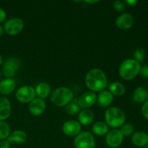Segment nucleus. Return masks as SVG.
<instances>
[{
    "mask_svg": "<svg viewBox=\"0 0 148 148\" xmlns=\"http://www.w3.org/2000/svg\"><path fill=\"white\" fill-rule=\"evenodd\" d=\"M85 85L92 92H101L108 86V79L102 69L93 68L87 73Z\"/></svg>",
    "mask_w": 148,
    "mask_h": 148,
    "instance_id": "obj_1",
    "label": "nucleus"
},
{
    "mask_svg": "<svg viewBox=\"0 0 148 148\" xmlns=\"http://www.w3.org/2000/svg\"><path fill=\"white\" fill-rule=\"evenodd\" d=\"M141 65L134 59H127L121 64L119 69L120 77L124 80H131L140 74Z\"/></svg>",
    "mask_w": 148,
    "mask_h": 148,
    "instance_id": "obj_2",
    "label": "nucleus"
},
{
    "mask_svg": "<svg viewBox=\"0 0 148 148\" xmlns=\"http://www.w3.org/2000/svg\"><path fill=\"white\" fill-rule=\"evenodd\" d=\"M74 93L72 90L66 87H60L51 93V101L59 107L66 106L72 101Z\"/></svg>",
    "mask_w": 148,
    "mask_h": 148,
    "instance_id": "obj_3",
    "label": "nucleus"
},
{
    "mask_svg": "<svg viewBox=\"0 0 148 148\" xmlns=\"http://www.w3.org/2000/svg\"><path fill=\"white\" fill-rule=\"evenodd\" d=\"M106 123L108 127L117 129L125 123V113L117 107H110L105 112Z\"/></svg>",
    "mask_w": 148,
    "mask_h": 148,
    "instance_id": "obj_4",
    "label": "nucleus"
},
{
    "mask_svg": "<svg viewBox=\"0 0 148 148\" xmlns=\"http://www.w3.org/2000/svg\"><path fill=\"white\" fill-rule=\"evenodd\" d=\"M74 145L76 148H95V141L91 133L89 132H82L76 136Z\"/></svg>",
    "mask_w": 148,
    "mask_h": 148,
    "instance_id": "obj_5",
    "label": "nucleus"
},
{
    "mask_svg": "<svg viewBox=\"0 0 148 148\" xmlns=\"http://www.w3.org/2000/svg\"><path fill=\"white\" fill-rule=\"evenodd\" d=\"M36 90L30 85H24L18 88L16 92L15 97L18 101L23 103H30L36 98Z\"/></svg>",
    "mask_w": 148,
    "mask_h": 148,
    "instance_id": "obj_6",
    "label": "nucleus"
},
{
    "mask_svg": "<svg viewBox=\"0 0 148 148\" xmlns=\"http://www.w3.org/2000/svg\"><path fill=\"white\" fill-rule=\"evenodd\" d=\"M24 22L19 17H12L9 19L4 23V30L10 36H16L23 30Z\"/></svg>",
    "mask_w": 148,
    "mask_h": 148,
    "instance_id": "obj_7",
    "label": "nucleus"
},
{
    "mask_svg": "<svg viewBox=\"0 0 148 148\" xmlns=\"http://www.w3.org/2000/svg\"><path fill=\"white\" fill-rule=\"evenodd\" d=\"M124 136L119 130L114 129L108 132L106 137V143L108 147L111 148L119 147L123 143Z\"/></svg>",
    "mask_w": 148,
    "mask_h": 148,
    "instance_id": "obj_8",
    "label": "nucleus"
},
{
    "mask_svg": "<svg viewBox=\"0 0 148 148\" xmlns=\"http://www.w3.org/2000/svg\"><path fill=\"white\" fill-rule=\"evenodd\" d=\"M97 101V95L92 91L84 92L78 99V106L82 109H88L95 103Z\"/></svg>",
    "mask_w": 148,
    "mask_h": 148,
    "instance_id": "obj_9",
    "label": "nucleus"
},
{
    "mask_svg": "<svg viewBox=\"0 0 148 148\" xmlns=\"http://www.w3.org/2000/svg\"><path fill=\"white\" fill-rule=\"evenodd\" d=\"M62 131L69 137H76L81 132V124L75 120H69L63 124Z\"/></svg>",
    "mask_w": 148,
    "mask_h": 148,
    "instance_id": "obj_10",
    "label": "nucleus"
},
{
    "mask_svg": "<svg viewBox=\"0 0 148 148\" xmlns=\"http://www.w3.org/2000/svg\"><path fill=\"white\" fill-rule=\"evenodd\" d=\"M20 61L16 58H10L7 59L3 66V74L7 78H11L15 74L20 66Z\"/></svg>",
    "mask_w": 148,
    "mask_h": 148,
    "instance_id": "obj_11",
    "label": "nucleus"
},
{
    "mask_svg": "<svg viewBox=\"0 0 148 148\" xmlns=\"http://www.w3.org/2000/svg\"><path fill=\"white\" fill-rule=\"evenodd\" d=\"M133 24H134V18L130 13H122L116 20V25L120 30H128L132 27Z\"/></svg>",
    "mask_w": 148,
    "mask_h": 148,
    "instance_id": "obj_12",
    "label": "nucleus"
},
{
    "mask_svg": "<svg viewBox=\"0 0 148 148\" xmlns=\"http://www.w3.org/2000/svg\"><path fill=\"white\" fill-rule=\"evenodd\" d=\"M46 107V103L43 99L36 98L29 104V111L32 115L38 116L44 113Z\"/></svg>",
    "mask_w": 148,
    "mask_h": 148,
    "instance_id": "obj_13",
    "label": "nucleus"
},
{
    "mask_svg": "<svg viewBox=\"0 0 148 148\" xmlns=\"http://www.w3.org/2000/svg\"><path fill=\"white\" fill-rule=\"evenodd\" d=\"M11 103L8 98L0 97V121H4L10 116Z\"/></svg>",
    "mask_w": 148,
    "mask_h": 148,
    "instance_id": "obj_14",
    "label": "nucleus"
},
{
    "mask_svg": "<svg viewBox=\"0 0 148 148\" xmlns=\"http://www.w3.org/2000/svg\"><path fill=\"white\" fill-rule=\"evenodd\" d=\"M132 143L137 147H145L148 145V134L143 131L136 132L132 136Z\"/></svg>",
    "mask_w": 148,
    "mask_h": 148,
    "instance_id": "obj_15",
    "label": "nucleus"
},
{
    "mask_svg": "<svg viewBox=\"0 0 148 148\" xmlns=\"http://www.w3.org/2000/svg\"><path fill=\"white\" fill-rule=\"evenodd\" d=\"M97 101L100 106L108 107L114 101V95L109 92V90H103L100 92L97 96Z\"/></svg>",
    "mask_w": 148,
    "mask_h": 148,
    "instance_id": "obj_16",
    "label": "nucleus"
},
{
    "mask_svg": "<svg viewBox=\"0 0 148 148\" xmlns=\"http://www.w3.org/2000/svg\"><path fill=\"white\" fill-rule=\"evenodd\" d=\"M27 134L24 131L22 130H15L12 132L8 138L7 139V141L11 144V143H17V144H23L25 143L27 140Z\"/></svg>",
    "mask_w": 148,
    "mask_h": 148,
    "instance_id": "obj_17",
    "label": "nucleus"
},
{
    "mask_svg": "<svg viewBox=\"0 0 148 148\" xmlns=\"http://www.w3.org/2000/svg\"><path fill=\"white\" fill-rule=\"evenodd\" d=\"M94 120V114L89 109H83L78 114V122L84 126L90 125Z\"/></svg>",
    "mask_w": 148,
    "mask_h": 148,
    "instance_id": "obj_18",
    "label": "nucleus"
},
{
    "mask_svg": "<svg viewBox=\"0 0 148 148\" xmlns=\"http://www.w3.org/2000/svg\"><path fill=\"white\" fill-rule=\"evenodd\" d=\"M15 82L12 78H5L0 82V92L3 95H9L14 91Z\"/></svg>",
    "mask_w": 148,
    "mask_h": 148,
    "instance_id": "obj_19",
    "label": "nucleus"
},
{
    "mask_svg": "<svg viewBox=\"0 0 148 148\" xmlns=\"http://www.w3.org/2000/svg\"><path fill=\"white\" fill-rule=\"evenodd\" d=\"M132 98L137 103H144L147 100V90L143 87H138L133 92Z\"/></svg>",
    "mask_w": 148,
    "mask_h": 148,
    "instance_id": "obj_20",
    "label": "nucleus"
},
{
    "mask_svg": "<svg viewBox=\"0 0 148 148\" xmlns=\"http://www.w3.org/2000/svg\"><path fill=\"white\" fill-rule=\"evenodd\" d=\"M35 90H36V93L38 96V98L43 100L50 95L51 89V86L49 84L43 82L39 83L36 86Z\"/></svg>",
    "mask_w": 148,
    "mask_h": 148,
    "instance_id": "obj_21",
    "label": "nucleus"
},
{
    "mask_svg": "<svg viewBox=\"0 0 148 148\" xmlns=\"http://www.w3.org/2000/svg\"><path fill=\"white\" fill-rule=\"evenodd\" d=\"M92 132L98 136L106 135L107 133L109 132V127L106 123L103 121H97L92 126Z\"/></svg>",
    "mask_w": 148,
    "mask_h": 148,
    "instance_id": "obj_22",
    "label": "nucleus"
},
{
    "mask_svg": "<svg viewBox=\"0 0 148 148\" xmlns=\"http://www.w3.org/2000/svg\"><path fill=\"white\" fill-rule=\"evenodd\" d=\"M108 90L113 95L121 96L125 93V87L122 83L119 82H112L108 86Z\"/></svg>",
    "mask_w": 148,
    "mask_h": 148,
    "instance_id": "obj_23",
    "label": "nucleus"
},
{
    "mask_svg": "<svg viewBox=\"0 0 148 148\" xmlns=\"http://www.w3.org/2000/svg\"><path fill=\"white\" fill-rule=\"evenodd\" d=\"M10 134V127L4 121H0V141L5 140Z\"/></svg>",
    "mask_w": 148,
    "mask_h": 148,
    "instance_id": "obj_24",
    "label": "nucleus"
},
{
    "mask_svg": "<svg viewBox=\"0 0 148 148\" xmlns=\"http://www.w3.org/2000/svg\"><path fill=\"white\" fill-rule=\"evenodd\" d=\"M79 111H80V108L78 104L75 103H69L65 107V111L69 115H76V114H79Z\"/></svg>",
    "mask_w": 148,
    "mask_h": 148,
    "instance_id": "obj_25",
    "label": "nucleus"
},
{
    "mask_svg": "<svg viewBox=\"0 0 148 148\" xmlns=\"http://www.w3.org/2000/svg\"><path fill=\"white\" fill-rule=\"evenodd\" d=\"M146 56V52L142 48H138V49H135L133 53V57L135 61H137L139 63H141V62H144Z\"/></svg>",
    "mask_w": 148,
    "mask_h": 148,
    "instance_id": "obj_26",
    "label": "nucleus"
},
{
    "mask_svg": "<svg viewBox=\"0 0 148 148\" xmlns=\"http://www.w3.org/2000/svg\"><path fill=\"white\" fill-rule=\"evenodd\" d=\"M120 132H121V134H123V136H126V137H129V136L132 135L134 133V127L133 125H132L131 124H129V123H124L121 127H120Z\"/></svg>",
    "mask_w": 148,
    "mask_h": 148,
    "instance_id": "obj_27",
    "label": "nucleus"
},
{
    "mask_svg": "<svg viewBox=\"0 0 148 148\" xmlns=\"http://www.w3.org/2000/svg\"><path fill=\"white\" fill-rule=\"evenodd\" d=\"M113 7L119 12H122L125 10V4L122 1H114L113 2Z\"/></svg>",
    "mask_w": 148,
    "mask_h": 148,
    "instance_id": "obj_28",
    "label": "nucleus"
},
{
    "mask_svg": "<svg viewBox=\"0 0 148 148\" xmlns=\"http://www.w3.org/2000/svg\"><path fill=\"white\" fill-rule=\"evenodd\" d=\"M140 74L145 79H148V64H145L141 66Z\"/></svg>",
    "mask_w": 148,
    "mask_h": 148,
    "instance_id": "obj_29",
    "label": "nucleus"
},
{
    "mask_svg": "<svg viewBox=\"0 0 148 148\" xmlns=\"http://www.w3.org/2000/svg\"><path fill=\"white\" fill-rule=\"evenodd\" d=\"M142 114L144 116V118H145L146 119L148 120V100L145 101V102L143 103V106H142Z\"/></svg>",
    "mask_w": 148,
    "mask_h": 148,
    "instance_id": "obj_30",
    "label": "nucleus"
},
{
    "mask_svg": "<svg viewBox=\"0 0 148 148\" xmlns=\"http://www.w3.org/2000/svg\"><path fill=\"white\" fill-rule=\"evenodd\" d=\"M7 18V14L4 10L0 7V23H4Z\"/></svg>",
    "mask_w": 148,
    "mask_h": 148,
    "instance_id": "obj_31",
    "label": "nucleus"
},
{
    "mask_svg": "<svg viewBox=\"0 0 148 148\" xmlns=\"http://www.w3.org/2000/svg\"><path fill=\"white\" fill-rule=\"evenodd\" d=\"M0 148H10V143L5 140H1L0 141Z\"/></svg>",
    "mask_w": 148,
    "mask_h": 148,
    "instance_id": "obj_32",
    "label": "nucleus"
},
{
    "mask_svg": "<svg viewBox=\"0 0 148 148\" xmlns=\"http://www.w3.org/2000/svg\"><path fill=\"white\" fill-rule=\"evenodd\" d=\"M125 2L127 5L130 6V7H134L138 3V1H137V0H127Z\"/></svg>",
    "mask_w": 148,
    "mask_h": 148,
    "instance_id": "obj_33",
    "label": "nucleus"
},
{
    "mask_svg": "<svg viewBox=\"0 0 148 148\" xmlns=\"http://www.w3.org/2000/svg\"><path fill=\"white\" fill-rule=\"evenodd\" d=\"M4 27H3V26H1V25H0V38L2 36L3 33H4Z\"/></svg>",
    "mask_w": 148,
    "mask_h": 148,
    "instance_id": "obj_34",
    "label": "nucleus"
},
{
    "mask_svg": "<svg viewBox=\"0 0 148 148\" xmlns=\"http://www.w3.org/2000/svg\"><path fill=\"white\" fill-rule=\"evenodd\" d=\"M83 2L88 3V4H95V3H98V1H83Z\"/></svg>",
    "mask_w": 148,
    "mask_h": 148,
    "instance_id": "obj_35",
    "label": "nucleus"
},
{
    "mask_svg": "<svg viewBox=\"0 0 148 148\" xmlns=\"http://www.w3.org/2000/svg\"><path fill=\"white\" fill-rule=\"evenodd\" d=\"M2 62H3V58H2V56H1V55H0V65H1V64H2Z\"/></svg>",
    "mask_w": 148,
    "mask_h": 148,
    "instance_id": "obj_36",
    "label": "nucleus"
},
{
    "mask_svg": "<svg viewBox=\"0 0 148 148\" xmlns=\"http://www.w3.org/2000/svg\"><path fill=\"white\" fill-rule=\"evenodd\" d=\"M143 148H148V145H146L145 147H143Z\"/></svg>",
    "mask_w": 148,
    "mask_h": 148,
    "instance_id": "obj_37",
    "label": "nucleus"
},
{
    "mask_svg": "<svg viewBox=\"0 0 148 148\" xmlns=\"http://www.w3.org/2000/svg\"><path fill=\"white\" fill-rule=\"evenodd\" d=\"M147 90V100H148V89Z\"/></svg>",
    "mask_w": 148,
    "mask_h": 148,
    "instance_id": "obj_38",
    "label": "nucleus"
}]
</instances>
